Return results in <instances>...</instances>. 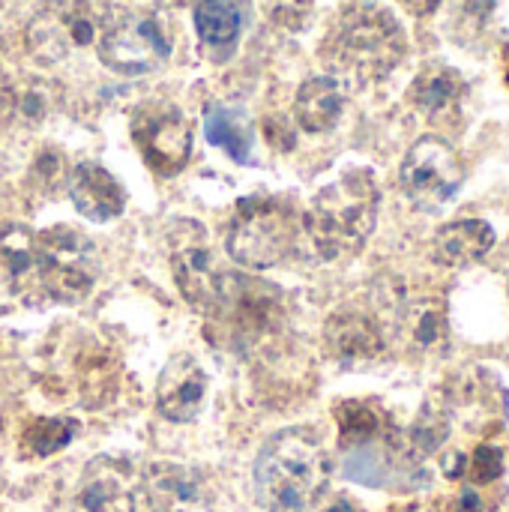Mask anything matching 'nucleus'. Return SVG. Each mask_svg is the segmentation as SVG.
<instances>
[{
	"instance_id": "1",
	"label": "nucleus",
	"mask_w": 509,
	"mask_h": 512,
	"mask_svg": "<svg viewBox=\"0 0 509 512\" xmlns=\"http://www.w3.org/2000/svg\"><path fill=\"white\" fill-rule=\"evenodd\" d=\"M330 480V456L315 429H282L255 459V498L267 512H309Z\"/></svg>"
},
{
	"instance_id": "2",
	"label": "nucleus",
	"mask_w": 509,
	"mask_h": 512,
	"mask_svg": "<svg viewBox=\"0 0 509 512\" xmlns=\"http://www.w3.org/2000/svg\"><path fill=\"white\" fill-rule=\"evenodd\" d=\"M381 192L366 168L345 171L324 186L303 216L312 249L321 261H348L360 255L378 225Z\"/></svg>"
},
{
	"instance_id": "3",
	"label": "nucleus",
	"mask_w": 509,
	"mask_h": 512,
	"mask_svg": "<svg viewBox=\"0 0 509 512\" xmlns=\"http://www.w3.org/2000/svg\"><path fill=\"white\" fill-rule=\"evenodd\" d=\"M408 54V36L396 15L378 3L345 9L327 39V63L354 81L387 78Z\"/></svg>"
},
{
	"instance_id": "4",
	"label": "nucleus",
	"mask_w": 509,
	"mask_h": 512,
	"mask_svg": "<svg viewBox=\"0 0 509 512\" xmlns=\"http://www.w3.org/2000/svg\"><path fill=\"white\" fill-rule=\"evenodd\" d=\"M300 216L294 201L279 195H249L237 204L228 225V255L249 270L282 264L297 246Z\"/></svg>"
},
{
	"instance_id": "5",
	"label": "nucleus",
	"mask_w": 509,
	"mask_h": 512,
	"mask_svg": "<svg viewBox=\"0 0 509 512\" xmlns=\"http://www.w3.org/2000/svg\"><path fill=\"white\" fill-rule=\"evenodd\" d=\"M111 21L108 0H48L27 24V45L36 60L60 63L72 51L96 45Z\"/></svg>"
},
{
	"instance_id": "6",
	"label": "nucleus",
	"mask_w": 509,
	"mask_h": 512,
	"mask_svg": "<svg viewBox=\"0 0 509 512\" xmlns=\"http://www.w3.org/2000/svg\"><path fill=\"white\" fill-rule=\"evenodd\" d=\"M36 273L51 300L75 306L99 279V252L84 231L57 225L36 237Z\"/></svg>"
},
{
	"instance_id": "7",
	"label": "nucleus",
	"mask_w": 509,
	"mask_h": 512,
	"mask_svg": "<svg viewBox=\"0 0 509 512\" xmlns=\"http://www.w3.org/2000/svg\"><path fill=\"white\" fill-rule=\"evenodd\" d=\"M402 189L420 210H441L465 186V162L447 138L423 135L402 162Z\"/></svg>"
},
{
	"instance_id": "8",
	"label": "nucleus",
	"mask_w": 509,
	"mask_h": 512,
	"mask_svg": "<svg viewBox=\"0 0 509 512\" xmlns=\"http://www.w3.org/2000/svg\"><path fill=\"white\" fill-rule=\"evenodd\" d=\"M99 60L117 75H147L171 57V39L162 24L144 12L114 15L102 39L96 42Z\"/></svg>"
},
{
	"instance_id": "9",
	"label": "nucleus",
	"mask_w": 509,
	"mask_h": 512,
	"mask_svg": "<svg viewBox=\"0 0 509 512\" xmlns=\"http://www.w3.org/2000/svg\"><path fill=\"white\" fill-rule=\"evenodd\" d=\"M168 243H171V270L180 294L201 315H213L222 291V273L216 270L207 231L198 222H177Z\"/></svg>"
},
{
	"instance_id": "10",
	"label": "nucleus",
	"mask_w": 509,
	"mask_h": 512,
	"mask_svg": "<svg viewBox=\"0 0 509 512\" xmlns=\"http://www.w3.org/2000/svg\"><path fill=\"white\" fill-rule=\"evenodd\" d=\"M132 138L144 162L159 174H177L192 153V126L171 102H150L132 120Z\"/></svg>"
},
{
	"instance_id": "11",
	"label": "nucleus",
	"mask_w": 509,
	"mask_h": 512,
	"mask_svg": "<svg viewBox=\"0 0 509 512\" xmlns=\"http://www.w3.org/2000/svg\"><path fill=\"white\" fill-rule=\"evenodd\" d=\"M138 471L117 456H96L84 465L69 512H135Z\"/></svg>"
},
{
	"instance_id": "12",
	"label": "nucleus",
	"mask_w": 509,
	"mask_h": 512,
	"mask_svg": "<svg viewBox=\"0 0 509 512\" xmlns=\"http://www.w3.org/2000/svg\"><path fill=\"white\" fill-rule=\"evenodd\" d=\"M150 512H219L210 477L198 468L159 462L141 480Z\"/></svg>"
},
{
	"instance_id": "13",
	"label": "nucleus",
	"mask_w": 509,
	"mask_h": 512,
	"mask_svg": "<svg viewBox=\"0 0 509 512\" xmlns=\"http://www.w3.org/2000/svg\"><path fill=\"white\" fill-rule=\"evenodd\" d=\"M324 345L342 369H363L384 357L387 333L375 315L363 309H339L324 327Z\"/></svg>"
},
{
	"instance_id": "14",
	"label": "nucleus",
	"mask_w": 509,
	"mask_h": 512,
	"mask_svg": "<svg viewBox=\"0 0 509 512\" xmlns=\"http://www.w3.org/2000/svg\"><path fill=\"white\" fill-rule=\"evenodd\" d=\"M207 396V375L192 354H174L156 381V408L171 423H192Z\"/></svg>"
},
{
	"instance_id": "15",
	"label": "nucleus",
	"mask_w": 509,
	"mask_h": 512,
	"mask_svg": "<svg viewBox=\"0 0 509 512\" xmlns=\"http://www.w3.org/2000/svg\"><path fill=\"white\" fill-rule=\"evenodd\" d=\"M69 198L90 222H111L126 207V192L99 162H81L69 177Z\"/></svg>"
},
{
	"instance_id": "16",
	"label": "nucleus",
	"mask_w": 509,
	"mask_h": 512,
	"mask_svg": "<svg viewBox=\"0 0 509 512\" xmlns=\"http://www.w3.org/2000/svg\"><path fill=\"white\" fill-rule=\"evenodd\" d=\"M408 96H411L414 108L426 120H432V123H450L462 111L465 78L453 66H447V63H429L414 78Z\"/></svg>"
},
{
	"instance_id": "17",
	"label": "nucleus",
	"mask_w": 509,
	"mask_h": 512,
	"mask_svg": "<svg viewBox=\"0 0 509 512\" xmlns=\"http://www.w3.org/2000/svg\"><path fill=\"white\" fill-rule=\"evenodd\" d=\"M495 228L483 219H456L435 231L432 255L444 267H468L489 255L495 246Z\"/></svg>"
},
{
	"instance_id": "18",
	"label": "nucleus",
	"mask_w": 509,
	"mask_h": 512,
	"mask_svg": "<svg viewBox=\"0 0 509 512\" xmlns=\"http://www.w3.org/2000/svg\"><path fill=\"white\" fill-rule=\"evenodd\" d=\"M345 111V90L330 75H312L300 84L294 99V117L300 129L321 135L330 132Z\"/></svg>"
},
{
	"instance_id": "19",
	"label": "nucleus",
	"mask_w": 509,
	"mask_h": 512,
	"mask_svg": "<svg viewBox=\"0 0 509 512\" xmlns=\"http://www.w3.org/2000/svg\"><path fill=\"white\" fill-rule=\"evenodd\" d=\"M399 330L414 351H444L450 342L447 306L438 297H417L402 306Z\"/></svg>"
},
{
	"instance_id": "20",
	"label": "nucleus",
	"mask_w": 509,
	"mask_h": 512,
	"mask_svg": "<svg viewBox=\"0 0 509 512\" xmlns=\"http://www.w3.org/2000/svg\"><path fill=\"white\" fill-rule=\"evenodd\" d=\"M195 33L216 54L225 57L234 51L243 30V9L237 0H198L195 3Z\"/></svg>"
},
{
	"instance_id": "21",
	"label": "nucleus",
	"mask_w": 509,
	"mask_h": 512,
	"mask_svg": "<svg viewBox=\"0 0 509 512\" xmlns=\"http://www.w3.org/2000/svg\"><path fill=\"white\" fill-rule=\"evenodd\" d=\"M36 270V234L24 225L0 228V297H15Z\"/></svg>"
},
{
	"instance_id": "22",
	"label": "nucleus",
	"mask_w": 509,
	"mask_h": 512,
	"mask_svg": "<svg viewBox=\"0 0 509 512\" xmlns=\"http://www.w3.org/2000/svg\"><path fill=\"white\" fill-rule=\"evenodd\" d=\"M204 135L234 162H252V123L243 108L210 102L204 108Z\"/></svg>"
},
{
	"instance_id": "23",
	"label": "nucleus",
	"mask_w": 509,
	"mask_h": 512,
	"mask_svg": "<svg viewBox=\"0 0 509 512\" xmlns=\"http://www.w3.org/2000/svg\"><path fill=\"white\" fill-rule=\"evenodd\" d=\"M75 432H78V423L69 417H42V420L27 423V429L21 435V447L27 456L45 459V456H54L57 450H63L75 438Z\"/></svg>"
},
{
	"instance_id": "24",
	"label": "nucleus",
	"mask_w": 509,
	"mask_h": 512,
	"mask_svg": "<svg viewBox=\"0 0 509 512\" xmlns=\"http://www.w3.org/2000/svg\"><path fill=\"white\" fill-rule=\"evenodd\" d=\"M345 447H369L381 432V414L366 402H342L336 408Z\"/></svg>"
},
{
	"instance_id": "25",
	"label": "nucleus",
	"mask_w": 509,
	"mask_h": 512,
	"mask_svg": "<svg viewBox=\"0 0 509 512\" xmlns=\"http://www.w3.org/2000/svg\"><path fill=\"white\" fill-rule=\"evenodd\" d=\"M447 429H450L447 426V417L441 411H435V408H426L420 414V420L414 423V429H411V447H414V453L417 456L435 453L447 441Z\"/></svg>"
},
{
	"instance_id": "26",
	"label": "nucleus",
	"mask_w": 509,
	"mask_h": 512,
	"mask_svg": "<svg viewBox=\"0 0 509 512\" xmlns=\"http://www.w3.org/2000/svg\"><path fill=\"white\" fill-rule=\"evenodd\" d=\"M501 474H504V453L498 447H489V444L477 447L471 462H468V477L483 486V483H495Z\"/></svg>"
},
{
	"instance_id": "27",
	"label": "nucleus",
	"mask_w": 509,
	"mask_h": 512,
	"mask_svg": "<svg viewBox=\"0 0 509 512\" xmlns=\"http://www.w3.org/2000/svg\"><path fill=\"white\" fill-rule=\"evenodd\" d=\"M399 3H402L411 15H420V18H423V15H432V12L441 6V0H399Z\"/></svg>"
},
{
	"instance_id": "28",
	"label": "nucleus",
	"mask_w": 509,
	"mask_h": 512,
	"mask_svg": "<svg viewBox=\"0 0 509 512\" xmlns=\"http://www.w3.org/2000/svg\"><path fill=\"white\" fill-rule=\"evenodd\" d=\"M462 512H480V498L474 492H465L462 495Z\"/></svg>"
},
{
	"instance_id": "29",
	"label": "nucleus",
	"mask_w": 509,
	"mask_h": 512,
	"mask_svg": "<svg viewBox=\"0 0 509 512\" xmlns=\"http://www.w3.org/2000/svg\"><path fill=\"white\" fill-rule=\"evenodd\" d=\"M330 512H357V510H354L348 501H339V504H333V507H330Z\"/></svg>"
},
{
	"instance_id": "30",
	"label": "nucleus",
	"mask_w": 509,
	"mask_h": 512,
	"mask_svg": "<svg viewBox=\"0 0 509 512\" xmlns=\"http://www.w3.org/2000/svg\"><path fill=\"white\" fill-rule=\"evenodd\" d=\"M6 90V75H3V66H0V93Z\"/></svg>"
}]
</instances>
